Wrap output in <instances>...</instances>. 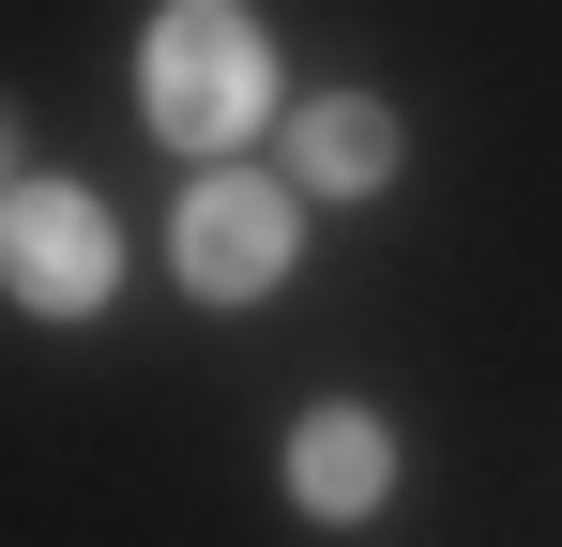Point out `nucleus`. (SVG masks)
Wrapping results in <instances>:
<instances>
[{"instance_id": "1", "label": "nucleus", "mask_w": 562, "mask_h": 547, "mask_svg": "<svg viewBox=\"0 0 562 547\" xmlns=\"http://www.w3.org/2000/svg\"><path fill=\"white\" fill-rule=\"evenodd\" d=\"M137 122L168 153H244L274 122V31L244 0H168L137 31Z\"/></svg>"}, {"instance_id": "2", "label": "nucleus", "mask_w": 562, "mask_h": 547, "mask_svg": "<svg viewBox=\"0 0 562 547\" xmlns=\"http://www.w3.org/2000/svg\"><path fill=\"white\" fill-rule=\"evenodd\" d=\"M168 259H183L198 304H274L289 259H304V198L259 182V168H198L183 213H168Z\"/></svg>"}, {"instance_id": "3", "label": "nucleus", "mask_w": 562, "mask_h": 547, "mask_svg": "<svg viewBox=\"0 0 562 547\" xmlns=\"http://www.w3.org/2000/svg\"><path fill=\"white\" fill-rule=\"evenodd\" d=\"M122 289V213L92 182H15L0 198V304L15 320H92Z\"/></svg>"}, {"instance_id": "4", "label": "nucleus", "mask_w": 562, "mask_h": 547, "mask_svg": "<svg viewBox=\"0 0 562 547\" xmlns=\"http://www.w3.org/2000/svg\"><path fill=\"white\" fill-rule=\"evenodd\" d=\"M289 502H304L319 533H366L380 502H395V426H380L366 395H319V411L289 426Z\"/></svg>"}, {"instance_id": "5", "label": "nucleus", "mask_w": 562, "mask_h": 547, "mask_svg": "<svg viewBox=\"0 0 562 547\" xmlns=\"http://www.w3.org/2000/svg\"><path fill=\"white\" fill-rule=\"evenodd\" d=\"M395 153H411V137H395L380 91H304V107H289V182H304V198H380Z\"/></svg>"}, {"instance_id": "6", "label": "nucleus", "mask_w": 562, "mask_h": 547, "mask_svg": "<svg viewBox=\"0 0 562 547\" xmlns=\"http://www.w3.org/2000/svg\"><path fill=\"white\" fill-rule=\"evenodd\" d=\"M0 198H15V122H0Z\"/></svg>"}]
</instances>
